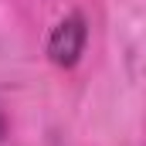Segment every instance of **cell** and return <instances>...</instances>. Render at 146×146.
Returning <instances> with one entry per match:
<instances>
[{"mask_svg": "<svg viewBox=\"0 0 146 146\" xmlns=\"http://www.w3.org/2000/svg\"><path fill=\"white\" fill-rule=\"evenodd\" d=\"M85 44H88V24L75 10V14L61 17L51 27V34H48V58L58 68H75L82 61V54H85Z\"/></svg>", "mask_w": 146, "mask_h": 146, "instance_id": "obj_1", "label": "cell"}, {"mask_svg": "<svg viewBox=\"0 0 146 146\" xmlns=\"http://www.w3.org/2000/svg\"><path fill=\"white\" fill-rule=\"evenodd\" d=\"M3 136H7V119L0 115V143H3Z\"/></svg>", "mask_w": 146, "mask_h": 146, "instance_id": "obj_2", "label": "cell"}]
</instances>
